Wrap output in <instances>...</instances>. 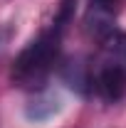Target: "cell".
Listing matches in <instances>:
<instances>
[{"instance_id":"1","label":"cell","mask_w":126,"mask_h":128,"mask_svg":"<svg viewBox=\"0 0 126 128\" xmlns=\"http://www.w3.org/2000/svg\"><path fill=\"white\" fill-rule=\"evenodd\" d=\"M64 32L54 30L49 25L45 32H40L27 47L22 49L13 62L10 79L20 89H42L45 79L54 69L57 57H59V44H62Z\"/></svg>"},{"instance_id":"2","label":"cell","mask_w":126,"mask_h":128,"mask_svg":"<svg viewBox=\"0 0 126 128\" xmlns=\"http://www.w3.org/2000/svg\"><path fill=\"white\" fill-rule=\"evenodd\" d=\"M92 89L109 104L121 101L126 94V66L104 59L101 66L92 74Z\"/></svg>"},{"instance_id":"3","label":"cell","mask_w":126,"mask_h":128,"mask_svg":"<svg viewBox=\"0 0 126 128\" xmlns=\"http://www.w3.org/2000/svg\"><path fill=\"white\" fill-rule=\"evenodd\" d=\"M59 111H62V98L57 94H52V91H40L27 104L25 116L30 121H35V123H40V121H49L54 113H59Z\"/></svg>"},{"instance_id":"4","label":"cell","mask_w":126,"mask_h":128,"mask_svg":"<svg viewBox=\"0 0 126 128\" xmlns=\"http://www.w3.org/2000/svg\"><path fill=\"white\" fill-rule=\"evenodd\" d=\"M62 76L72 89H77L79 94H87L92 89V69H89V64H84L82 59L67 62L64 69H62Z\"/></svg>"},{"instance_id":"5","label":"cell","mask_w":126,"mask_h":128,"mask_svg":"<svg viewBox=\"0 0 126 128\" xmlns=\"http://www.w3.org/2000/svg\"><path fill=\"white\" fill-rule=\"evenodd\" d=\"M74 5H77V0H59V10H57L54 20H52V27H54V30H59V32L67 30L69 20L74 15Z\"/></svg>"},{"instance_id":"6","label":"cell","mask_w":126,"mask_h":128,"mask_svg":"<svg viewBox=\"0 0 126 128\" xmlns=\"http://www.w3.org/2000/svg\"><path fill=\"white\" fill-rule=\"evenodd\" d=\"M119 5V0H92V12H106V15H111L114 12V8Z\"/></svg>"}]
</instances>
